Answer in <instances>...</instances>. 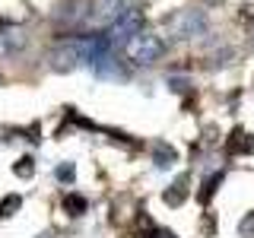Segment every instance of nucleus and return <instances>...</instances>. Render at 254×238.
Wrapping results in <instances>:
<instances>
[{"instance_id":"1","label":"nucleus","mask_w":254,"mask_h":238,"mask_svg":"<svg viewBox=\"0 0 254 238\" xmlns=\"http://www.w3.org/2000/svg\"><path fill=\"white\" fill-rule=\"evenodd\" d=\"M127 54L137 63H153V60H159V54H162V42H159L156 35H137V38L127 42Z\"/></svg>"},{"instance_id":"2","label":"nucleus","mask_w":254,"mask_h":238,"mask_svg":"<svg viewBox=\"0 0 254 238\" xmlns=\"http://www.w3.org/2000/svg\"><path fill=\"white\" fill-rule=\"evenodd\" d=\"M206 26V19H203V13L200 10H181V13H175L172 16V32L178 38H190V35H200Z\"/></svg>"},{"instance_id":"3","label":"nucleus","mask_w":254,"mask_h":238,"mask_svg":"<svg viewBox=\"0 0 254 238\" xmlns=\"http://www.w3.org/2000/svg\"><path fill=\"white\" fill-rule=\"evenodd\" d=\"M229 149H232V153H251L254 149V140L248 137V133H232V140H229Z\"/></svg>"},{"instance_id":"4","label":"nucleus","mask_w":254,"mask_h":238,"mask_svg":"<svg viewBox=\"0 0 254 238\" xmlns=\"http://www.w3.org/2000/svg\"><path fill=\"white\" fill-rule=\"evenodd\" d=\"M64 210H67L70 216H83V213H86V200L76 197V194H67V197H64Z\"/></svg>"},{"instance_id":"5","label":"nucleus","mask_w":254,"mask_h":238,"mask_svg":"<svg viewBox=\"0 0 254 238\" xmlns=\"http://www.w3.org/2000/svg\"><path fill=\"white\" fill-rule=\"evenodd\" d=\"M181 200H185V178H181V181H175L172 190H165V203H169V206L181 203Z\"/></svg>"},{"instance_id":"6","label":"nucleus","mask_w":254,"mask_h":238,"mask_svg":"<svg viewBox=\"0 0 254 238\" xmlns=\"http://www.w3.org/2000/svg\"><path fill=\"white\" fill-rule=\"evenodd\" d=\"M156 159H159V169H169V165L175 162V149H169V146H165V143H159V146H156Z\"/></svg>"},{"instance_id":"7","label":"nucleus","mask_w":254,"mask_h":238,"mask_svg":"<svg viewBox=\"0 0 254 238\" xmlns=\"http://www.w3.org/2000/svg\"><path fill=\"white\" fill-rule=\"evenodd\" d=\"M13 172L19 175V178H32V172H35V162H32V159L26 156V159H19V162L13 165Z\"/></svg>"},{"instance_id":"8","label":"nucleus","mask_w":254,"mask_h":238,"mask_svg":"<svg viewBox=\"0 0 254 238\" xmlns=\"http://www.w3.org/2000/svg\"><path fill=\"white\" fill-rule=\"evenodd\" d=\"M54 175H58L61 181H73V165H61V169L54 172Z\"/></svg>"},{"instance_id":"9","label":"nucleus","mask_w":254,"mask_h":238,"mask_svg":"<svg viewBox=\"0 0 254 238\" xmlns=\"http://www.w3.org/2000/svg\"><path fill=\"white\" fill-rule=\"evenodd\" d=\"M16 206H19V197H6V200H3V206H0V213H13Z\"/></svg>"}]
</instances>
